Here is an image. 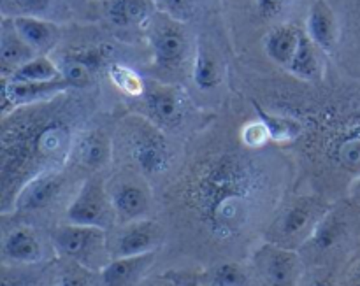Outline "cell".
<instances>
[{
    "instance_id": "cell-1",
    "label": "cell",
    "mask_w": 360,
    "mask_h": 286,
    "mask_svg": "<svg viewBox=\"0 0 360 286\" xmlns=\"http://www.w3.org/2000/svg\"><path fill=\"white\" fill-rule=\"evenodd\" d=\"M262 192V174L253 162L225 153L197 165L186 186V200L213 241L234 242L252 225Z\"/></svg>"
},
{
    "instance_id": "cell-2",
    "label": "cell",
    "mask_w": 360,
    "mask_h": 286,
    "mask_svg": "<svg viewBox=\"0 0 360 286\" xmlns=\"http://www.w3.org/2000/svg\"><path fill=\"white\" fill-rule=\"evenodd\" d=\"M122 144L134 167L148 178L162 176L172 164V148L160 126L143 118L125 119Z\"/></svg>"
},
{
    "instance_id": "cell-3",
    "label": "cell",
    "mask_w": 360,
    "mask_h": 286,
    "mask_svg": "<svg viewBox=\"0 0 360 286\" xmlns=\"http://www.w3.org/2000/svg\"><path fill=\"white\" fill-rule=\"evenodd\" d=\"M55 252L90 273H101L112 260L108 230L86 225L63 223L51 232Z\"/></svg>"
},
{
    "instance_id": "cell-4",
    "label": "cell",
    "mask_w": 360,
    "mask_h": 286,
    "mask_svg": "<svg viewBox=\"0 0 360 286\" xmlns=\"http://www.w3.org/2000/svg\"><path fill=\"white\" fill-rule=\"evenodd\" d=\"M330 207L316 199H297L285 207L266 232V242L294 249L304 248Z\"/></svg>"
},
{
    "instance_id": "cell-5",
    "label": "cell",
    "mask_w": 360,
    "mask_h": 286,
    "mask_svg": "<svg viewBox=\"0 0 360 286\" xmlns=\"http://www.w3.org/2000/svg\"><path fill=\"white\" fill-rule=\"evenodd\" d=\"M151 51L155 63L164 70H178L188 60L190 41L185 27L169 14L155 13L148 27Z\"/></svg>"
},
{
    "instance_id": "cell-6",
    "label": "cell",
    "mask_w": 360,
    "mask_h": 286,
    "mask_svg": "<svg viewBox=\"0 0 360 286\" xmlns=\"http://www.w3.org/2000/svg\"><path fill=\"white\" fill-rule=\"evenodd\" d=\"M65 218L67 223L109 230L116 223V216L108 192V183L98 178H88L67 206Z\"/></svg>"
},
{
    "instance_id": "cell-7",
    "label": "cell",
    "mask_w": 360,
    "mask_h": 286,
    "mask_svg": "<svg viewBox=\"0 0 360 286\" xmlns=\"http://www.w3.org/2000/svg\"><path fill=\"white\" fill-rule=\"evenodd\" d=\"M252 271L260 286H299L302 262L294 249L264 242L253 252Z\"/></svg>"
},
{
    "instance_id": "cell-8",
    "label": "cell",
    "mask_w": 360,
    "mask_h": 286,
    "mask_svg": "<svg viewBox=\"0 0 360 286\" xmlns=\"http://www.w3.org/2000/svg\"><path fill=\"white\" fill-rule=\"evenodd\" d=\"M359 225L360 211L354 204H352V209L330 207L304 248H309L315 255L338 252L357 234Z\"/></svg>"
},
{
    "instance_id": "cell-9",
    "label": "cell",
    "mask_w": 360,
    "mask_h": 286,
    "mask_svg": "<svg viewBox=\"0 0 360 286\" xmlns=\"http://www.w3.org/2000/svg\"><path fill=\"white\" fill-rule=\"evenodd\" d=\"M67 179L58 169L44 171L32 178L18 193L14 211L21 213H42L55 206L65 192Z\"/></svg>"
},
{
    "instance_id": "cell-10",
    "label": "cell",
    "mask_w": 360,
    "mask_h": 286,
    "mask_svg": "<svg viewBox=\"0 0 360 286\" xmlns=\"http://www.w3.org/2000/svg\"><path fill=\"white\" fill-rule=\"evenodd\" d=\"M143 97L155 125L169 130L181 125L188 105V98L181 88L172 84L148 83Z\"/></svg>"
},
{
    "instance_id": "cell-11",
    "label": "cell",
    "mask_w": 360,
    "mask_h": 286,
    "mask_svg": "<svg viewBox=\"0 0 360 286\" xmlns=\"http://www.w3.org/2000/svg\"><path fill=\"white\" fill-rule=\"evenodd\" d=\"M108 192L115 209L116 223H132L144 220L150 214L151 197L143 183L130 178H118L108 183Z\"/></svg>"
},
{
    "instance_id": "cell-12",
    "label": "cell",
    "mask_w": 360,
    "mask_h": 286,
    "mask_svg": "<svg viewBox=\"0 0 360 286\" xmlns=\"http://www.w3.org/2000/svg\"><path fill=\"white\" fill-rule=\"evenodd\" d=\"M162 239H164V232H162L160 225L150 218L122 225L115 241L109 242L111 256L112 259H122V256L157 253V249L162 245Z\"/></svg>"
},
{
    "instance_id": "cell-13",
    "label": "cell",
    "mask_w": 360,
    "mask_h": 286,
    "mask_svg": "<svg viewBox=\"0 0 360 286\" xmlns=\"http://www.w3.org/2000/svg\"><path fill=\"white\" fill-rule=\"evenodd\" d=\"M112 158V141L102 130L81 134L72 143L69 162L88 172L104 169Z\"/></svg>"
},
{
    "instance_id": "cell-14",
    "label": "cell",
    "mask_w": 360,
    "mask_h": 286,
    "mask_svg": "<svg viewBox=\"0 0 360 286\" xmlns=\"http://www.w3.org/2000/svg\"><path fill=\"white\" fill-rule=\"evenodd\" d=\"M2 256L14 266H37L46 256L44 242L34 228L16 227L4 238Z\"/></svg>"
},
{
    "instance_id": "cell-15",
    "label": "cell",
    "mask_w": 360,
    "mask_h": 286,
    "mask_svg": "<svg viewBox=\"0 0 360 286\" xmlns=\"http://www.w3.org/2000/svg\"><path fill=\"white\" fill-rule=\"evenodd\" d=\"M157 253L112 259L98 273L101 286H136L155 264Z\"/></svg>"
},
{
    "instance_id": "cell-16",
    "label": "cell",
    "mask_w": 360,
    "mask_h": 286,
    "mask_svg": "<svg viewBox=\"0 0 360 286\" xmlns=\"http://www.w3.org/2000/svg\"><path fill=\"white\" fill-rule=\"evenodd\" d=\"M306 34L326 53H333L340 42V23L336 13L326 0H316L308 13Z\"/></svg>"
},
{
    "instance_id": "cell-17",
    "label": "cell",
    "mask_w": 360,
    "mask_h": 286,
    "mask_svg": "<svg viewBox=\"0 0 360 286\" xmlns=\"http://www.w3.org/2000/svg\"><path fill=\"white\" fill-rule=\"evenodd\" d=\"M35 51L18 35L16 28L9 18H4L2 30H0V67H2L4 79H9L16 70L25 63L34 60Z\"/></svg>"
},
{
    "instance_id": "cell-18",
    "label": "cell",
    "mask_w": 360,
    "mask_h": 286,
    "mask_svg": "<svg viewBox=\"0 0 360 286\" xmlns=\"http://www.w3.org/2000/svg\"><path fill=\"white\" fill-rule=\"evenodd\" d=\"M70 88L63 79L51 83H21V81H4V108H21L48 100L55 95Z\"/></svg>"
},
{
    "instance_id": "cell-19",
    "label": "cell",
    "mask_w": 360,
    "mask_h": 286,
    "mask_svg": "<svg viewBox=\"0 0 360 286\" xmlns=\"http://www.w3.org/2000/svg\"><path fill=\"white\" fill-rule=\"evenodd\" d=\"M18 35L30 46L35 55L46 56L56 46L60 39V28L44 18H9Z\"/></svg>"
},
{
    "instance_id": "cell-20",
    "label": "cell",
    "mask_w": 360,
    "mask_h": 286,
    "mask_svg": "<svg viewBox=\"0 0 360 286\" xmlns=\"http://www.w3.org/2000/svg\"><path fill=\"white\" fill-rule=\"evenodd\" d=\"M302 35H304V32L294 25H278L266 35V41H264L267 56L274 63L288 69L299 44H301Z\"/></svg>"
},
{
    "instance_id": "cell-21",
    "label": "cell",
    "mask_w": 360,
    "mask_h": 286,
    "mask_svg": "<svg viewBox=\"0 0 360 286\" xmlns=\"http://www.w3.org/2000/svg\"><path fill=\"white\" fill-rule=\"evenodd\" d=\"M153 0H112L109 6V20L120 28L150 27L155 16Z\"/></svg>"
},
{
    "instance_id": "cell-22",
    "label": "cell",
    "mask_w": 360,
    "mask_h": 286,
    "mask_svg": "<svg viewBox=\"0 0 360 286\" xmlns=\"http://www.w3.org/2000/svg\"><path fill=\"white\" fill-rule=\"evenodd\" d=\"M104 62V53L98 49H91V51H77L69 53L65 58L62 60V77L69 86H84L90 83L91 76H94L95 69Z\"/></svg>"
},
{
    "instance_id": "cell-23",
    "label": "cell",
    "mask_w": 360,
    "mask_h": 286,
    "mask_svg": "<svg viewBox=\"0 0 360 286\" xmlns=\"http://www.w3.org/2000/svg\"><path fill=\"white\" fill-rule=\"evenodd\" d=\"M287 70L294 74L295 77L304 81H315L322 76V62H320L319 46L308 37L306 32L302 35L297 51H295L294 60H292Z\"/></svg>"
},
{
    "instance_id": "cell-24",
    "label": "cell",
    "mask_w": 360,
    "mask_h": 286,
    "mask_svg": "<svg viewBox=\"0 0 360 286\" xmlns=\"http://www.w3.org/2000/svg\"><path fill=\"white\" fill-rule=\"evenodd\" d=\"M192 278L210 286H252V274L236 262L217 264Z\"/></svg>"
},
{
    "instance_id": "cell-25",
    "label": "cell",
    "mask_w": 360,
    "mask_h": 286,
    "mask_svg": "<svg viewBox=\"0 0 360 286\" xmlns=\"http://www.w3.org/2000/svg\"><path fill=\"white\" fill-rule=\"evenodd\" d=\"M192 76L193 83L200 90H213L218 86L221 81V69L218 63L217 56L204 46H199L193 56V65H192Z\"/></svg>"
},
{
    "instance_id": "cell-26",
    "label": "cell",
    "mask_w": 360,
    "mask_h": 286,
    "mask_svg": "<svg viewBox=\"0 0 360 286\" xmlns=\"http://www.w3.org/2000/svg\"><path fill=\"white\" fill-rule=\"evenodd\" d=\"M62 77V70L55 62L48 58V56H35L28 63H25L20 70L13 74L9 79L6 81H21V83H51V81H60Z\"/></svg>"
},
{
    "instance_id": "cell-27",
    "label": "cell",
    "mask_w": 360,
    "mask_h": 286,
    "mask_svg": "<svg viewBox=\"0 0 360 286\" xmlns=\"http://www.w3.org/2000/svg\"><path fill=\"white\" fill-rule=\"evenodd\" d=\"M259 116L260 122L266 125L267 134H269V139L273 143H292V141L297 139L302 132V126L297 119L292 118H285V116H274V115H267L264 112L262 109H259Z\"/></svg>"
},
{
    "instance_id": "cell-28",
    "label": "cell",
    "mask_w": 360,
    "mask_h": 286,
    "mask_svg": "<svg viewBox=\"0 0 360 286\" xmlns=\"http://www.w3.org/2000/svg\"><path fill=\"white\" fill-rule=\"evenodd\" d=\"M4 18H44L51 13L55 0H0Z\"/></svg>"
},
{
    "instance_id": "cell-29",
    "label": "cell",
    "mask_w": 360,
    "mask_h": 286,
    "mask_svg": "<svg viewBox=\"0 0 360 286\" xmlns=\"http://www.w3.org/2000/svg\"><path fill=\"white\" fill-rule=\"evenodd\" d=\"M109 79L122 93L130 95V97H141L146 91V83L143 81V77L136 70L122 65V63H112L109 67Z\"/></svg>"
},
{
    "instance_id": "cell-30",
    "label": "cell",
    "mask_w": 360,
    "mask_h": 286,
    "mask_svg": "<svg viewBox=\"0 0 360 286\" xmlns=\"http://www.w3.org/2000/svg\"><path fill=\"white\" fill-rule=\"evenodd\" d=\"M94 273L69 262V266L63 267L55 276L53 286H94Z\"/></svg>"
},
{
    "instance_id": "cell-31",
    "label": "cell",
    "mask_w": 360,
    "mask_h": 286,
    "mask_svg": "<svg viewBox=\"0 0 360 286\" xmlns=\"http://www.w3.org/2000/svg\"><path fill=\"white\" fill-rule=\"evenodd\" d=\"M241 139L243 143H245V146L252 148V150H259V148H262L264 144H267L271 141L266 125H264L260 119H257V122H250L243 126Z\"/></svg>"
},
{
    "instance_id": "cell-32",
    "label": "cell",
    "mask_w": 360,
    "mask_h": 286,
    "mask_svg": "<svg viewBox=\"0 0 360 286\" xmlns=\"http://www.w3.org/2000/svg\"><path fill=\"white\" fill-rule=\"evenodd\" d=\"M153 2L162 13L169 14L179 21L188 16L193 7V0H153Z\"/></svg>"
},
{
    "instance_id": "cell-33",
    "label": "cell",
    "mask_w": 360,
    "mask_h": 286,
    "mask_svg": "<svg viewBox=\"0 0 360 286\" xmlns=\"http://www.w3.org/2000/svg\"><path fill=\"white\" fill-rule=\"evenodd\" d=\"M288 2L290 0H253L255 11L264 20H274V18L281 16L288 7Z\"/></svg>"
},
{
    "instance_id": "cell-34",
    "label": "cell",
    "mask_w": 360,
    "mask_h": 286,
    "mask_svg": "<svg viewBox=\"0 0 360 286\" xmlns=\"http://www.w3.org/2000/svg\"><path fill=\"white\" fill-rule=\"evenodd\" d=\"M348 18H350L352 37H354L355 55L360 60V0H347Z\"/></svg>"
},
{
    "instance_id": "cell-35",
    "label": "cell",
    "mask_w": 360,
    "mask_h": 286,
    "mask_svg": "<svg viewBox=\"0 0 360 286\" xmlns=\"http://www.w3.org/2000/svg\"><path fill=\"white\" fill-rule=\"evenodd\" d=\"M0 286H37V280L21 271H4Z\"/></svg>"
},
{
    "instance_id": "cell-36",
    "label": "cell",
    "mask_w": 360,
    "mask_h": 286,
    "mask_svg": "<svg viewBox=\"0 0 360 286\" xmlns=\"http://www.w3.org/2000/svg\"><path fill=\"white\" fill-rule=\"evenodd\" d=\"M164 278H167L169 281H172L176 286H210V285H204L200 281L193 280L190 274H183V273H167L164 274Z\"/></svg>"
},
{
    "instance_id": "cell-37",
    "label": "cell",
    "mask_w": 360,
    "mask_h": 286,
    "mask_svg": "<svg viewBox=\"0 0 360 286\" xmlns=\"http://www.w3.org/2000/svg\"><path fill=\"white\" fill-rule=\"evenodd\" d=\"M309 286H338V285H336V280H334L333 274L320 273V274H315V276H313Z\"/></svg>"
},
{
    "instance_id": "cell-38",
    "label": "cell",
    "mask_w": 360,
    "mask_h": 286,
    "mask_svg": "<svg viewBox=\"0 0 360 286\" xmlns=\"http://www.w3.org/2000/svg\"><path fill=\"white\" fill-rule=\"evenodd\" d=\"M347 286H360V255L357 256L354 266H352L350 273H348Z\"/></svg>"
},
{
    "instance_id": "cell-39",
    "label": "cell",
    "mask_w": 360,
    "mask_h": 286,
    "mask_svg": "<svg viewBox=\"0 0 360 286\" xmlns=\"http://www.w3.org/2000/svg\"><path fill=\"white\" fill-rule=\"evenodd\" d=\"M348 190H350L352 204H354V206L360 211V178L355 179V181H352L350 185H348Z\"/></svg>"
},
{
    "instance_id": "cell-40",
    "label": "cell",
    "mask_w": 360,
    "mask_h": 286,
    "mask_svg": "<svg viewBox=\"0 0 360 286\" xmlns=\"http://www.w3.org/2000/svg\"><path fill=\"white\" fill-rule=\"evenodd\" d=\"M155 286H176V285L172 283V281H169L167 278H164V281H162V283H158V285H155Z\"/></svg>"
}]
</instances>
